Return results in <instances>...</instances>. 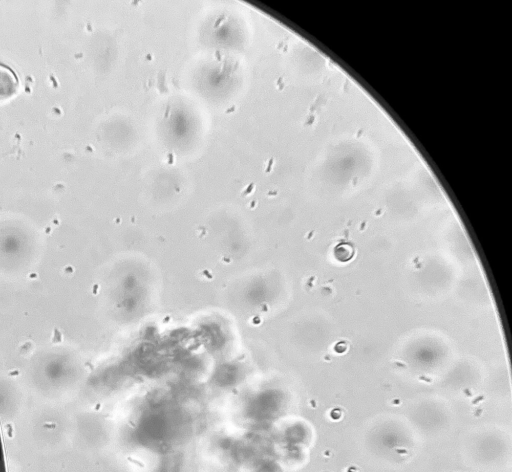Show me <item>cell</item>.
I'll return each mask as SVG.
<instances>
[{"label":"cell","instance_id":"1","mask_svg":"<svg viewBox=\"0 0 512 472\" xmlns=\"http://www.w3.org/2000/svg\"><path fill=\"white\" fill-rule=\"evenodd\" d=\"M19 87L17 73L8 65L0 62V99L13 96Z\"/></svg>","mask_w":512,"mask_h":472}]
</instances>
